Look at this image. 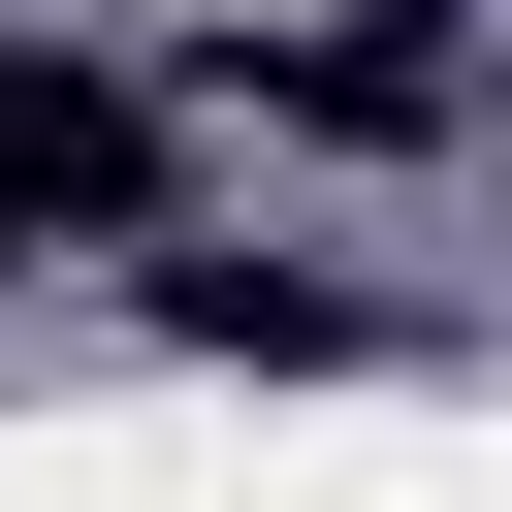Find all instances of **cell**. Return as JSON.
Listing matches in <instances>:
<instances>
[{
    "mask_svg": "<svg viewBox=\"0 0 512 512\" xmlns=\"http://www.w3.org/2000/svg\"><path fill=\"white\" fill-rule=\"evenodd\" d=\"M32 256H160V96L64 64V32H0V288Z\"/></svg>",
    "mask_w": 512,
    "mask_h": 512,
    "instance_id": "cell-1",
    "label": "cell"
},
{
    "mask_svg": "<svg viewBox=\"0 0 512 512\" xmlns=\"http://www.w3.org/2000/svg\"><path fill=\"white\" fill-rule=\"evenodd\" d=\"M224 96H256V128H320V160H416V128L480 96V32H416V0H352V32H224Z\"/></svg>",
    "mask_w": 512,
    "mask_h": 512,
    "instance_id": "cell-2",
    "label": "cell"
},
{
    "mask_svg": "<svg viewBox=\"0 0 512 512\" xmlns=\"http://www.w3.org/2000/svg\"><path fill=\"white\" fill-rule=\"evenodd\" d=\"M128 320L224 352V384H352V352H384V288H320V256H128Z\"/></svg>",
    "mask_w": 512,
    "mask_h": 512,
    "instance_id": "cell-3",
    "label": "cell"
}]
</instances>
